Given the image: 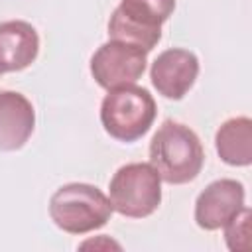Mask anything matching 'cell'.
Here are the masks:
<instances>
[{
  "label": "cell",
  "mask_w": 252,
  "mask_h": 252,
  "mask_svg": "<svg viewBox=\"0 0 252 252\" xmlns=\"http://www.w3.org/2000/svg\"><path fill=\"white\" fill-rule=\"evenodd\" d=\"M175 10V0H120L108 20V37L152 51L161 39V24Z\"/></svg>",
  "instance_id": "cell-4"
},
{
  "label": "cell",
  "mask_w": 252,
  "mask_h": 252,
  "mask_svg": "<svg viewBox=\"0 0 252 252\" xmlns=\"http://www.w3.org/2000/svg\"><path fill=\"white\" fill-rule=\"evenodd\" d=\"M2 73H4V71H2V67H0V75H2Z\"/></svg>",
  "instance_id": "cell-13"
},
{
  "label": "cell",
  "mask_w": 252,
  "mask_h": 252,
  "mask_svg": "<svg viewBox=\"0 0 252 252\" xmlns=\"http://www.w3.org/2000/svg\"><path fill=\"white\" fill-rule=\"evenodd\" d=\"M112 213L110 199L91 183L61 185L49 199V217L67 234H87L102 228Z\"/></svg>",
  "instance_id": "cell-2"
},
{
  "label": "cell",
  "mask_w": 252,
  "mask_h": 252,
  "mask_svg": "<svg viewBox=\"0 0 252 252\" xmlns=\"http://www.w3.org/2000/svg\"><path fill=\"white\" fill-rule=\"evenodd\" d=\"M244 209V185L236 179L209 183L195 201V222L203 230H219Z\"/></svg>",
  "instance_id": "cell-8"
},
{
  "label": "cell",
  "mask_w": 252,
  "mask_h": 252,
  "mask_svg": "<svg viewBox=\"0 0 252 252\" xmlns=\"http://www.w3.org/2000/svg\"><path fill=\"white\" fill-rule=\"evenodd\" d=\"M156 116V100L144 87L126 85L112 89L100 102V124L104 132L124 144H132L148 134Z\"/></svg>",
  "instance_id": "cell-3"
},
{
  "label": "cell",
  "mask_w": 252,
  "mask_h": 252,
  "mask_svg": "<svg viewBox=\"0 0 252 252\" xmlns=\"http://www.w3.org/2000/svg\"><path fill=\"white\" fill-rule=\"evenodd\" d=\"M150 163L169 185L193 181L205 163L199 136L181 122L165 120L150 142Z\"/></svg>",
  "instance_id": "cell-1"
},
{
  "label": "cell",
  "mask_w": 252,
  "mask_h": 252,
  "mask_svg": "<svg viewBox=\"0 0 252 252\" xmlns=\"http://www.w3.org/2000/svg\"><path fill=\"white\" fill-rule=\"evenodd\" d=\"M146 51L134 45L110 39L93 53L91 75L96 85L106 91L134 85L146 71Z\"/></svg>",
  "instance_id": "cell-6"
},
{
  "label": "cell",
  "mask_w": 252,
  "mask_h": 252,
  "mask_svg": "<svg viewBox=\"0 0 252 252\" xmlns=\"http://www.w3.org/2000/svg\"><path fill=\"white\" fill-rule=\"evenodd\" d=\"M250 219L252 213L248 207H244L232 220H228L224 228V240L230 250H248L250 248Z\"/></svg>",
  "instance_id": "cell-12"
},
{
  "label": "cell",
  "mask_w": 252,
  "mask_h": 252,
  "mask_svg": "<svg viewBox=\"0 0 252 252\" xmlns=\"http://www.w3.org/2000/svg\"><path fill=\"white\" fill-rule=\"evenodd\" d=\"M39 53V35L30 22H0V67L4 73L30 67Z\"/></svg>",
  "instance_id": "cell-10"
},
{
  "label": "cell",
  "mask_w": 252,
  "mask_h": 252,
  "mask_svg": "<svg viewBox=\"0 0 252 252\" xmlns=\"http://www.w3.org/2000/svg\"><path fill=\"white\" fill-rule=\"evenodd\" d=\"M112 211L128 219H146L161 203V179L152 163H126L116 169L108 185Z\"/></svg>",
  "instance_id": "cell-5"
},
{
  "label": "cell",
  "mask_w": 252,
  "mask_h": 252,
  "mask_svg": "<svg viewBox=\"0 0 252 252\" xmlns=\"http://www.w3.org/2000/svg\"><path fill=\"white\" fill-rule=\"evenodd\" d=\"M35 128V110L28 96L0 91V152L20 150Z\"/></svg>",
  "instance_id": "cell-9"
},
{
  "label": "cell",
  "mask_w": 252,
  "mask_h": 252,
  "mask_svg": "<svg viewBox=\"0 0 252 252\" xmlns=\"http://www.w3.org/2000/svg\"><path fill=\"white\" fill-rule=\"evenodd\" d=\"M199 75V59L193 51L171 47L161 51L150 69L154 89L169 100H181Z\"/></svg>",
  "instance_id": "cell-7"
},
{
  "label": "cell",
  "mask_w": 252,
  "mask_h": 252,
  "mask_svg": "<svg viewBox=\"0 0 252 252\" xmlns=\"http://www.w3.org/2000/svg\"><path fill=\"white\" fill-rule=\"evenodd\" d=\"M215 148L219 158L234 167L252 163V120L248 116L228 118L215 134Z\"/></svg>",
  "instance_id": "cell-11"
}]
</instances>
